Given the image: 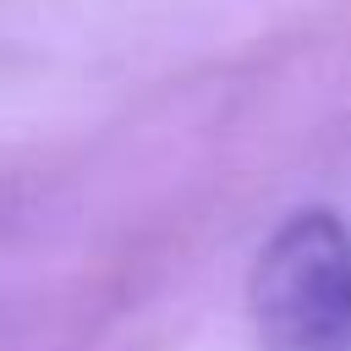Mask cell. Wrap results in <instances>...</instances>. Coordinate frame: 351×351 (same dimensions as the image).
Listing matches in <instances>:
<instances>
[{"label":"cell","mask_w":351,"mask_h":351,"mask_svg":"<svg viewBox=\"0 0 351 351\" xmlns=\"http://www.w3.org/2000/svg\"><path fill=\"white\" fill-rule=\"evenodd\" d=\"M247 307L263 351H351V225L335 208L285 214L252 258Z\"/></svg>","instance_id":"obj_1"}]
</instances>
